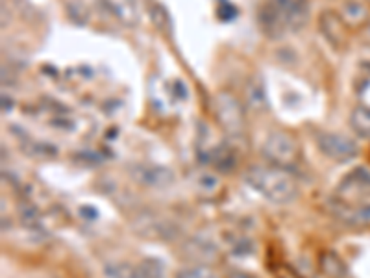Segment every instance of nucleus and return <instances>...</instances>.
<instances>
[{"label":"nucleus","instance_id":"1","mask_svg":"<svg viewBox=\"0 0 370 278\" xmlns=\"http://www.w3.org/2000/svg\"><path fill=\"white\" fill-rule=\"evenodd\" d=\"M309 19V0H266L257 12V23L271 39L298 32Z\"/></svg>","mask_w":370,"mask_h":278},{"label":"nucleus","instance_id":"2","mask_svg":"<svg viewBox=\"0 0 370 278\" xmlns=\"http://www.w3.org/2000/svg\"><path fill=\"white\" fill-rule=\"evenodd\" d=\"M244 182L272 204H289L298 197V184L289 171L280 167L252 165L244 173Z\"/></svg>","mask_w":370,"mask_h":278},{"label":"nucleus","instance_id":"3","mask_svg":"<svg viewBox=\"0 0 370 278\" xmlns=\"http://www.w3.org/2000/svg\"><path fill=\"white\" fill-rule=\"evenodd\" d=\"M263 156L274 167L291 169L298 163L300 147L291 133L284 130H274L266 136L263 143Z\"/></svg>","mask_w":370,"mask_h":278},{"label":"nucleus","instance_id":"4","mask_svg":"<svg viewBox=\"0 0 370 278\" xmlns=\"http://www.w3.org/2000/svg\"><path fill=\"white\" fill-rule=\"evenodd\" d=\"M213 111L219 127L231 138H239L244 132V110L231 93L220 91L215 95Z\"/></svg>","mask_w":370,"mask_h":278},{"label":"nucleus","instance_id":"5","mask_svg":"<svg viewBox=\"0 0 370 278\" xmlns=\"http://www.w3.org/2000/svg\"><path fill=\"white\" fill-rule=\"evenodd\" d=\"M317 145L324 156L337 163L350 162L359 154L358 143L339 132H320L317 136Z\"/></svg>","mask_w":370,"mask_h":278},{"label":"nucleus","instance_id":"6","mask_svg":"<svg viewBox=\"0 0 370 278\" xmlns=\"http://www.w3.org/2000/svg\"><path fill=\"white\" fill-rule=\"evenodd\" d=\"M130 176L137 185L148 189H165L176 182V173L171 167L156 163H137L130 167Z\"/></svg>","mask_w":370,"mask_h":278},{"label":"nucleus","instance_id":"7","mask_svg":"<svg viewBox=\"0 0 370 278\" xmlns=\"http://www.w3.org/2000/svg\"><path fill=\"white\" fill-rule=\"evenodd\" d=\"M367 195H370V169L356 167L339 182L333 197L342 201V203L353 204Z\"/></svg>","mask_w":370,"mask_h":278},{"label":"nucleus","instance_id":"8","mask_svg":"<svg viewBox=\"0 0 370 278\" xmlns=\"http://www.w3.org/2000/svg\"><path fill=\"white\" fill-rule=\"evenodd\" d=\"M331 212L348 225H370V195L359 198L358 203L347 204L331 197Z\"/></svg>","mask_w":370,"mask_h":278},{"label":"nucleus","instance_id":"9","mask_svg":"<svg viewBox=\"0 0 370 278\" xmlns=\"http://www.w3.org/2000/svg\"><path fill=\"white\" fill-rule=\"evenodd\" d=\"M320 30H322V34L326 35V39L330 41L331 45L335 46V48H341L344 39H347V35H344V21H342L337 13L333 12H324L320 15Z\"/></svg>","mask_w":370,"mask_h":278},{"label":"nucleus","instance_id":"10","mask_svg":"<svg viewBox=\"0 0 370 278\" xmlns=\"http://www.w3.org/2000/svg\"><path fill=\"white\" fill-rule=\"evenodd\" d=\"M318 267L322 271L324 277L328 278H347L348 277V267L347 263L342 261V258H339V254H335L333 250H324L320 258H318Z\"/></svg>","mask_w":370,"mask_h":278},{"label":"nucleus","instance_id":"11","mask_svg":"<svg viewBox=\"0 0 370 278\" xmlns=\"http://www.w3.org/2000/svg\"><path fill=\"white\" fill-rule=\"evenodd\" d=\"M108 6L117 17L121 19L122 23L128 26H135L137 24V8H135V0H106Z\"/></svg>","mask_w":370,"mask_h":278},{"label":"nucleus","instance_id":"12","mask_svg":"<svg viewBox=\"0 0 370 278\" xmlns=\"http://www.w3.org/2000/svg\"><path fill=\"white\" fill-rule=\"evenodd\" d=\"M185 249H187V254L191 260H211L213 256H217V247H215L211 241L202 238H193L185 243Z\"/></svg>","mask_w":370,"mask_h":278},{"label":"nucleus","instance_id":"13","mask_svg":"<svg viewBox=\"0 0 370 278\" xmlns=\"http://www.w3.org/2000/svg\"><path fill=\"white\" fill-rule=\"evenodd\" d=\"M341 19L347 26H359L369 19V10L358 0H348L341 10Z\"/></svg>","mask_w":370,"mask_h":278},{"label":"nucleus","instance_id":"14","mask_svg":"<svg viewBox=\"0 0 370 278\" xmlns=\"http://www.w3.org/2000/svg\"><path fill=\"white\" fill-rule=\"evenodd\" d=\"M350 127L361 138H370V108L358 106L350 113Z\"/></svg>","mask_w":370,"mask_h":278},{"label":"nucleus","instance_id":"15","mask_svg":"<svg viewBox=\"0 0 370 278\" xmlns=\"http://www.w3.org/2000/svg\"><path fill=\"white\" fill-rule=\"evenodd\" d=\"M211 162H213V165L220 173H231V171L235 169V165H237V156L233 154L230 147L220 145L219 149L213 152Z\"/></svg>","mask_w":370,"mask_h":278},{"label":"nucleus","instance_id":"16","mask_svg":"<svg viewBox=\"0 0 370 278\" xmlns=\"http://www.w3.org/2000/svg\"><path fill=\"white\" fill-rule=\"evenodd\" d=\"M195 187L204 197H213L215 193L220 189V180L213 173H200L195 180Z\"/></svg>","mask_w":370,"mask_h":278},{"label":"nucleus","instance_id":"17","mask_svg":"<svg viewBox=\"0 0 370 278\" xmlns=\"http://www.w3.org/2000/svg\"><path fill=\"white\" fill-rule=\"evenodd\" d=\"M137 269L141 278H165V266L157 258H145L137 263Z\"/></svg>","mask_w":370,"mask_h":278},{"label":"nucleus","instance_id":"18","mask_svg":"<svg viewBox=\"0 0 370 278\" xmlns=\"http://www.w3.org/2000/svg\"><path fill=\"white\" fill-rule=\"evenodd\" d=\"M106 277L108 278H141L137 266L132 263H110L106 267Z\"/></svg>","mask_w":370,"mask_h":278},{"label":"nucleus","instance_id":"19","mask_svg":"<svg viewBox=\"0 0 370 278\" xmlns=\"http://www.w3.org/2000/svg\"><path fill=\"white\" fill-rule=\"evenodd\" d=\"M246 100H249V104L257 111H263L266 108V97L265 91H263V87L257 82H252L246 87Z\"/></svg>","mask_w":370,"mask_h":278},{"label":"nucleus","instance_id":"20","mask_svg":"<svg viewBox=\"0 0 370 278\" xmlns=\"http://www.w3.org/2000/svg\"><path fill=\"white\" fill-rule=\"evenodd\" d=\"M174 278H219L215 275L209 267L202 266V263H197V266H189L184 267V269H179Z\"/></svg>","mask_w":370,"mask_h":278},{"label":"nucleus","instance_id":"21","mask_svg":"<svg viewBox=\"0 0 370 278\" xmlns=\"http://www.w3.org/2000/svg\"><path fill=\"white\" fill-rule=\"evenodd\" d=\"M19 217H21V223L24 226H28V228H35V226L39 225V210L35 208L34 204L24 203L19 206Z\"/></svg>","mask_w":370,"mask_h":278},{"label":"nucleus","instance_id":"22","mask_svg":"<svg viewBox=\"0 0 370 278\" xmlns=\"http://www.w3.org/2000/svg\"><path fill=\"white\" fill-rule=\"evenodd\" d=\"M152 19H154V26H157V28L162 30V32L163 30H167L168 15L162 4H156V6L152 8Z\"/></svg>","mask_w":370,"mask_h":278},{"label":"nucleus","instance_id":"23","mask_svg":"<svg viewBox=\"0 0 370 278\" xmlns=\"http://www.w3.org/2000/svg\"><path fill=\"white\" fill-rule=\"evenodd\" d=\"M226 278H260V277H255L254 272L244 271V269H230V271L226 272Z\"/></svg>","mask_w":370,"mask_h":278},{"label":"nucleus","instance_id":"24","mask_svg":"<svg viewBox=\"0 0 370 278\" xmlns=\"http://www.w3.org/2000/svg\"><path fill=\"white\" fill-rule=\"evenodd\" d=\"M80 215L87 221H95L97 217H99V210H95L92 206H81Z\"/></svg>","mask_w":370,"mask_h":278},{"label":"nucleus","instance_id":"25","mask_svg":"<svg viewBox=\"0 0 370 278\" xmlns=\"http://www.w3.org/2000/svg\"><path fill=\"white\" fill-rule=\"evenodd\" d=\"M278 277H280V278H300L295 271H291V269H285V267H280V272H278Z\"/></svg>","mask_w":370,"mask_h":278}]
</instances>
